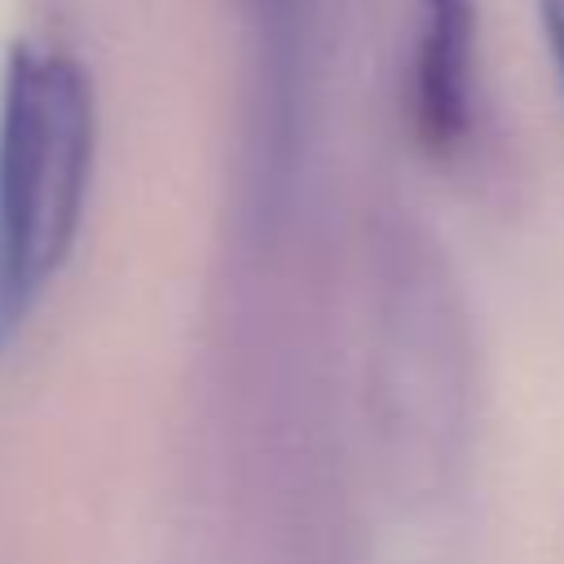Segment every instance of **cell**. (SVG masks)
Here are the masks:
<instances>
[{
	"mask_svg": "<svg viewBox=\"0 0 564 564\" xmlns=\"http://www.w3.org/2000/svg\"><path fill=\"white\" fill-rule=\"evenodd\" d=\"M97 159V97L84 62L13 40L0 70V352L75 251Z\"/></svg>",
	"mask_w": 564,
	"mask_h": 564,
	"instance_id": "cell-1",
	"label": "cell"
},
{
	"mask_svg": "<svg viewBox=\"0 0 564 564\" xmlns=\"http://www.w3.org/2000/svg\"><path fill=\"white\" fill-rule=\"evenodd\" d=\"M476 62H480L476 0H414L410 128L419 145L436 159L458 154L471 137Z\"/></svg>",
	"mask_w": 564,
	"mask_h": 564,
	"instance_id": "cell-2",
	"label": "cell"
},
{
	"mask_svg": "<svg viewBox=\"0 0 564 564\" xmlns=\"http://www.w3.org/2000/svg\"><path fill=\"white\" fill-rule=\"evenodd\" d=\"M533 4H538V26H542V40H546L560 93H564V0H533Z\"/></svg>",
	"mask_w": 564,
	"mask_h": 564,
	"instance_id": "cell-3",
	"label": "cell"
}]
</instances>
